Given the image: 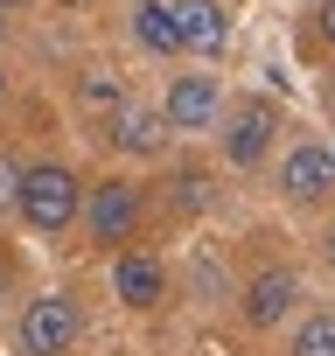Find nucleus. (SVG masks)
<instances>
[{"label":"nucleus","instance_id":"16","mask_svg":"<svg viewBox=\"0 0 335 356\" xmlns=\"http://www.w3.org/2000/svg\"><path fill=\"white\" fill-rule=\"evenodd\" d=\"M314 22H321V35L335 42V0H321V15H314Z\"/></svg>","mask_w":335,"mask_h":356},{"label":"nucleus","instance_id":"8","mask_svg":"<svg viewBox=\"0 0 335 356\" xmlns=\"http://www.w3.org/2000/svg\"><path fill=\"white\" fill-rule=\"evenodd\" d=\"M112 286H119V300H126V307H154V300L168 293V273H161V259L126 252V259L112 266Z\"/></svg>","mask_w":335,"mask_h":356},{"label":"nucleus","instance_id":"10","mask_svg":"<svg viewBox=\"0 0 335 356\" xmlns=\"http://www.w3.org/2000/svg\"><path fill=\"white\" fill-rule=\"evenodd\" d=\"M133 35H140V49H154V56H182V22H175L168 0H140V8H133Z\"/></svg>","mask_w":335,"mask_h":356},{"label":"nucleus","instance_id":"19","mask_svg":"<svg viewBox=\"0 0 335 356\" xmlns=\"http://www.w3.org/2000/svg\"><path fill=\"white\" fill-rule=\"evenodd\" d=\"M0 98H8V70H0Z\"/></svg>","mask_w":335,"mask_h":356},{"label":"nucleus","instance_id":"18","mask_svg":"<svg viewBox=\"0 0 335 356\" xmlns=\"http://www.w3.org/2000/svg\"><path fill=\"white\" fill-rule=\"evenodd\" d=\"M8 8H28V0H0V15H8Z\"/></svg>","mask_w":335,"mask_h":356},{"label":"nucleus","instance_id":"11","mask_svg":"<svg viewBox=\"0 0 335 356\" xmlns=\"http://www.w3.org/2000/svg\"><path fill=\"white\" fill-rule=\"evenodd\" d=\"M112 140H119L126 154H140V161H147V154H161V147H168V112H161V105H126Z\"/></svg>","mask_w":335,"mask_h":356},{"label":"nucleus","instance_id":"6","mask_svg":"<svg viewBox=\"0 0 335 356\" xmlns=\"http://www.w3.org/2000/svg\"><path fill=\"white\" fill-rule=\"evenodd\" d=\"M279 189H286V203H321L335 189V147H293L279 168Z\"/></svg>","mask_w":335,"mask_h":356},{"label":"nucleus","instance_id":"17","mask_svg":"<svg viewBox=\"0 0 335 356\" xmlns=\"http://www.w3.org/2000/svg\"><path fill=\"white\" fill-rule=\"evenodd\" d=\"M321 252H328V266H335V231H328V238H321Z\"/></svg>","mask_w":335,"mask_h":356},{"label":"nucleus","instance_id":"20","mask_svg":"<svg viewBox=\"0 0 335 356\" xmlns=\"http://www.w3.org/2000/svg\"><path fill=\"white\" fill-rule=\"evenodd\" d=\"M0 29H8V22H0Z\"/></svg>","mask_w":335,"mask_h":356},{"label":"nucleus","instance_id":"1","mask_svg":"<svg viewBox=\"0 0 335 356\" xmlns=\"http://www.w3.org/2000/svg\"><path fill=\"white\" fill-rule=\"evenodd\" d=\"M22 217H28V231H42V238H56V231H70V224L84 217V189H77V175H70L63 161L22 168Z\"/></svg>","mask_w":335,"mask_h":356},{"label":"nucleus","instance_id":"12","mask_svg":"<svg viewBox=\"0 0 335 356\" xmlns=\"http://www.w3.org/2000/svg\"><path fill=\"white\" fill-rule=\"evenodd\" d=\"M286 356H335V314L321 307V314H307L300 328H293V349Z\"/></svg>","mask_w":335,"mask_h":356},{"label":"nucleus","instance_id":"4","mask_svg":"<svg viewBox=\"0 0 335 356\" xmlns=\"http://www.w3.org/2000/svg\"><path fill=\"white\" fill-rule=\"evenodd\" d=\"M133 224H140V189H133V182H98V189H84V231H91V245H126Z\"/></svg>","mask_w":335,"mask_h":356},{"label":"nucleus","instance_id":"7","mask_svg":"<svg viewBox=\"0 0 335 356\" xmlns=\"http://www.w3.org/2000/svg\"><path fill=\"white\" fill-rule=\"evenodd\" d=\"M175 22H182V49L217 56V49L231 42V15L217 8V0H175Z\"/></svg>","mask_w":335,"mask_h":356},{"label":"nucleus","instance_id":"3","mask_svg":"<svg viewBox=\"0 0 335 356\" xmlns=\"http://www.w3.org/2000/svg\"><path fill=\"white\" fill-rule=\"evenodd\" d=\"M272 133H279V112H272L265 98L231 105V112H224V161H231V168H259V161L272 154Z\"/></svg>","mask_w":335,"mask_h":356},{"label":"nucleus","instance_id":"2","mask_svg":"<svg viewBox=\"0 0 335 356\" xmlns=\"http://www.w3.org/2000/svg\"><path fill=\"white\" fill-rule=\"evenodd\" d=\"M77 300L70 293H42V300H28L22 307V349L28 356H70L77 349Z\"/></svg>","mask_w":335,"mask_h":356},{"label":"nucleus","instance_id":"5","mask_svg":"<svg viewBox=\"0 0 335 356\" xmlns=\"http://www.w3.org/2000/svg\"><path fill=\"white\" fill-rule=\"evenodd\" d=\"M161 112H168V126H175V133H203V126L224 119V91H217V77H175Z\"/></svg>","mask_w":335,"mask_h":356},{"label":"nucleus","instance_id":"15","mask_svg":"<svg viewBox=\"0 0 335 356\" xmlns=\"http://www.w3.org/2000/svg\"><path fill=\"white\" fill-rule=\"evenodd\" d=\"M0 210H22V168L0 154Z\"/></svg>","mask_w":335,"mask_h":356},{"label":"nucleus","instance_id":"13","mask_svg":"<svg viewBox=\"0 0 335 356\" xmlns=\"http://www.w3.org/2000/svg\"><path fill=\"white\" fill-rule=\"evenodd\" d=\"M77 98H84L91 112H126V84L105 77V70H84V77H77Z\"/></svg>","mask_w":335,"mask_h":356},{"label":"nucleus","instance_id":"14","mask_svg":"<svg viewBox=\"0 0 335 356\" xmlns=\"http://www.w3.org/2000/svg\"><path fill=\"white\" fill-rule=\"evenodd\" d=\"M210 203H217V189H210V175H203V168H182V175H175V210L203 217Z\"/></svg>","mask_w":335,"mask_h":356},{"label":"nucleus","instance_id":"9","mask_svg":"<svg viewBox=\"0 0 335 356\" xmlns=\"http://www.w3.org/2000/svg\"><path fill=\"white\" fill-rule=\"evenodd\" d=\"M293 300H300V280H293V273H259V280L245 286V321H252V328H272Z\"/></svg>","mask_w":335,"mask_h":356}]
</instances>
